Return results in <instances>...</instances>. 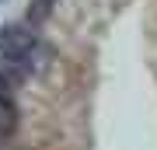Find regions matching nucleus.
Instances as JSON below:
<instances>
[{"instance_id":"f257e3e1","label":"nucleus","mask_w":157,"mask_h":150,"mask_svg":"<svg viewBox=\"0 0 157 150\" xmlns=\"http://www.w3.org/2000/svg\"><path fill=\"white\" fill-rule=\"evenodd\" d=\"M0 60H4V77L14 84L42 70L45 45L39 42L32 25H7L0 32Z\"/></svg>"},{"instance_id":"f03ea898","label":"nucleus","mask_w":157,"mask_h":150,"mask_svg":"<svg viewBox=\"0 0 157 150\" xmlns=\"http://www.w3.org/2000/svg\"><path fill=\"white\" fill-rule=\"evenodd\" d=\"M7 98H11V80L0 73V101H7Z\"/></svg>"}]
</instances>
